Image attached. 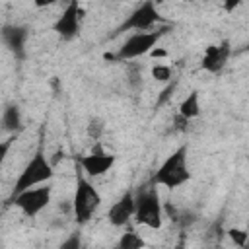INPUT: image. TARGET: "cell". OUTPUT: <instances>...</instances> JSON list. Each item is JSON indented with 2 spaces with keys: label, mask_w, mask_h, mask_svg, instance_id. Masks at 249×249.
Returning a JSON list of instances; mask_svg holds the SVG:
<instances>
[{
  "label": "cell",
  "mask_w": 249,
  "mask_h": 249,
  "mask_svg": "<svg viewBox=\"0 0 249 249\" xmlns=\"http://www.w3.org/2000/svg\"><path fill=\"white\" fill-rule=\"evenodd\" d=\"M189 181H191V169L187 161V144H181L154 171L152 185H160L165 189H179Z\"/></svg>",
  "instance_id": "obj_1"
},
{
  "label": "cell",
  "mask_w": 249,
  "mask_h": 249,
  "mask_svg": "<svg viewBox=\"0 0 249 249\" xmlns=\"http://www.w3.org/2000/svg\"><path fill=\"white\" fill-rule=\"evenodd\" d=\"M53 177H54L53 161L47 158L43 148H37V152L31 156V160L23 165V169L16 177L12 193H10L8 198H14L16 195H19V193H23L27 189H33V187H39V185H47Z\"/></svg>",
  "instance_id": "obj_2"
},
{
  "label": "cell",
  "mask_w": 249,
  "mask_h": 249,
  "mask_svg": "<svg viewBox=\"0 0 249 249\" xmlns=\"http://www.w3.org/2000/svg\"><path fill=\"white\" fill-rule=\"evenodd\" d=\"M169 31V25H158L156 29L152 31H138V33H132L124 39V43L117 49V53L113 54H105L107 60H134V58H140V56H146L150 54L152 49H156V45L160 43V39Z\"/></svg>",
  "instance_id": "obj_3"
},
{
  "label": "cell",
  "mask_w": 249,
  "mask_h": 249,
  "mask_svg": "<svg viewBox=\"0 0 249 249\" xmlns=\"http://www.w3.org/2000/svg\"><path fill=\"white\" fill-rule=\"evenodd\" d=\"M134 222L150 230H160L163 224V204L156 185L138 189L134 195Z\"/></svg>",
  "instance_id": "obj_4"
},
{
  "label": "cell",
  "mask_w": 249,
  "mask_h": 249,
  "mask_svg": "<svg viewBox=\"0 0 249 249\" xmlns=\"http://www.w3.org/2000/svg\"><path fill=\"white\" fill-rule=\"evenodd\" d=\"M101 206V195L95 185L80 169L76 171V191L72 198V214L78 224H88Z\"/></svg>",
  "instance_id": "obj_5"
},
{
  "label": "cell",
  "mask_w": 249,
  "mask_h": 249,
  "mask_svg": "<svg viewBox=\"0 0 249 249\" xmlns=\"http://www.w3.org/2000/svg\"><path fill=\"white\" fill-rule=\"evenodd\" d=\"M160 23H163V16L160 14L158 6L148 0V2L138 4V6L126 16V19H123V23L115 29V33H124V31H132V33H138V31H152V29H156Z\"/></svg>",
  "instance_id": "obj_6"
},
{
  "label": "cell",
  "mask_w": 249,
  "mask_h": 249,
  "mask_svg": "<svg viewBox=\"0 0 249 249\" xmlns=\"http://www.w3.org/2000/svg\"><path fill=\"white\" fill-rule=\"evenodd\" d=\"M51 195H53V187L47 183V185L27 189V191L16 195L14 198H8V204L19 208L27 218H35L37 214H41L49 206Z\"/></svg>",
  "instance_id": "obj_7"
},
{
  "label": "cell",
  "mask_w": 249,
  "mask_h": 249,
  "mask_svg": "<svg viewBox=\"0 0 249 249\" xmlns=\"http://www.w3.org/2000/svg\"><path fill=\"white\" fill-rule=\"evenodd\" d=\"M82 18H84V10L82 6L72 0L64 6L62 14L54 19L53 23V31L58 35V39L62 41H74L76 37H80L82 33Z\"/></svg>",
  "instance_id": "obj_8"
},
{
  "label": "cell",
  "mask_w": 249,
  "mask_h": 249,
  "mask_svg": "<svg viewBox=\"0 0 249 249\" xmlns=\"http://www.w3.org/2000/svg\"><path fill=\"white\" fill-rule=\"evenodd\" d=\"M117 161V156L115 154H109L105 152L99 144L93 146V150L82 158H78V167L80 171L86 175V177H101L105 175Z\"/></svg>",
  "instance_id": "obj_9"
},
{
  "label": "cell",
  "mask_w": 249,
  "mask_h": 249,
  "mask_svg": "<svg viewBox=\"0 0 249 249\" xmlns=\"http://www.w3.org/2000/svg\"><path fill=\"white\" fill-rule=\"evenodd\" d=\"M230 54H231V47H230V41L224 39L220 43H212L204 49L202 53V58H200V68L208 74H220L228 60H230Z\"/></svg>",
  "instance_id": "obj_10"
},
{
  "label": "cell",
  "mask_w": 249,
  "mask_h": 249,
  "mask_svg": "<svg viewBox=\"0 0 249 249\" xmlns=\"http://www.w3.org/2000/svg\"><path fill=\"white\" fill-rule=\"evenodd\" d=\"M29 37V29L25 25H16V23H8L0 29V39L6 45V49L19 60L25 58V43Z\"/></svg>",
  "instance_id": "obj_11"
},
{
  "label": "cell",
  "mask_w": 249,
  "mask_h": 249,
  "mask_svg": "<svg viewBox=\"0 0 249 249\" xmlns=\"http://www.w3.org/2000/svg\"><path fill=\"white\" fill-rule=\"evenodd\" d=\"M132 216H134V193L126 191L117 202L111 204V208L107 210V220L111 226L123 228L130 222Z\"/></svg>",
  "instance_id": "obj_12"
},
{
  "label": "cell",
  "mask_w": 249,
  "mask_h": 249,
  "mask_svg": "<svg viewBox=\"0 0 249 249\" xmlns=\"http://www.w3.org/2000/svg\"><path fill=\"white\" fill-rule=\"evenodd\" d=\"M2 128L10 134H19L21 126H23V117H21V109L18 103H10L4 107L2 117H0Z\"/></svg>",
  "instance_id": "obj_13"
},
{
  "label": "cell",
  "mask_w": 249,
  "mask_h": 249,
  "mask_svg": "<svg viewBox=\"0 0 249 249\" xmlns=\"http://www.w3.org/2000/svg\"><path fill=\"white\" fill-rule=\"evenodd\" d=\"M177 115L191 121V119H196L200 115V95L196 89H193L177 107Z\"/></svg>",
  "instance_id": "obj_14"
},
{
  "label": "cell",
  "mask_w": 249,
  "mask_h": 249,
  "mask_svg": "<svg viewBox=\"0 0 249 249\" xmlns=\"http://www.w3.org/2000/svg\"><path fill=\"white\" fill-rule=\"evenodd\" d=\"M144 247H146L144 237L138 235L134 230H126L124 233H121L117 243V249H144Z\"/></svg>",
  "instance_id": "obj_15"
},
{
  "label": "cell",
  "mask_w": 249,
  "mask_h": 249,
  "mask_svg": "<svg viewBox=\"0 0 249 249\" xmlns=\"http://www.w3.org/2000/svg\"><path fill=\"white\" fill-rule=\"evenodd\" d=\"M103 130H105V123H103L99 117L89 119L88 124H86V134H88L91 140H99L101 134H103Z\"/></svg>",
  "instance_id": "obj_16"
},
{
  "label": "cell",
  "mask_w": 249,
  "mask_h": 249,
  "mask_svg": "<svg viewBox=\"0 0 249 249\" xmlns=\"http://www.w3.org/2000/svg\"><path fill=\"white\" fill-rule=\"evenodd\" d=\"M150 74H152V78L156 82H169L173 78V68L167 66V64H154Z\"/></svg>",
  "instance_id": "obj_17"
},
{
  "label": "cell",
  "mask_w": 249,
  "mask_h": 249,
  "mask_svg": "<svg viewBox=\"0 0 249 249\" xmlns=\"http://www.w3.org/2000/svg\"><path fill=\"white\" fill-rule=\"evenodd\" d=\"M228 237L233 241V245H237L239 249H245L247 247V231L241 230V228H230L228 230Z\"/></svg>",
  "instance_id": "obj_18"
},
{
  "label": "cell",
  "mask_w": 249,
  "mask_h": 249,
  "mask_svg": "<svg viewBox=\"0 0 249 249\" xmlns=\"http://www.w3.org/2000/svg\"><path fill=\"white\" fill-rule=\"evenodd\" d=\"M58 249H82V233L80 231H72L60 245Z\"/></svg>",
  "instance_id": "obj_19"
},
{
  "label": "cell",
  "mask_w": 249,
  "mask_h": 249,
  "mask_svg": "<svg viewBox=\"0 0 249 249\" xmlns=\"http://www.w3.org/2000/svg\"><path fill=\"white\" fill-rule=\"evenodd\" d=\"M16 140H18V134H10L8 138L0 140V167L4 165V161H6V158H8V154H10V150H12Z\"/></svg>",
  "instance_id": "obj_20"
},
{
  "label": "cell",
  "mask_w": 249,
  "mask_h": 249,
  "mask_svg": "<svg viewBox=\"0 0 249 249\" xmlns=\"http://www.w3.org/2000/svg\"><path fill=\"white\" fill-rule=\"evenodd\" d=\"M150 56H154V58H158V56H165V51H161V49H152L150 51Z\"/></svg>",
  "instance_id": "obj_21"
},
{
  "label": "cell",
  "mask_w": 249,
  "mask_h": 249,
  "mask_svg": "<svg viewBox=\"0 0 249 249\" xmlns=\"http://www.w3.org/2000/svg\"><path fill=\"white\" fill-rule=\"evenodd\" d=\"M113 249H117V247H113Z\"/></svg>",
  "instance_id": "obj_22"
},
{
  "label": "cell",
  "mask_w": 249,
  "mask_h": 249,
  "mask_svg": "<svg viewBox=\"0 0 249 249\" xmlns=\"http://www.w3.org/2000/svg\"><path fill=\"white\" fill-rule=\"evenodd\" d=\"M179 249H183V247H179Z\"/></svg>",
  "instance_id": "obj_23"
}]
</instances>
